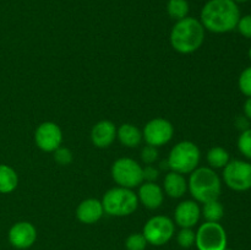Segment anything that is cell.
Returning <instances> with one entry per match:
<instances>
[{
  "instance_id": "obj_29",
  "label": "cell",
  "mask_w": 251,
  "mask_h": 250,
  "mask_svg": "<svg viewBox=\"0 0 251 250\" xmlns=\"http://www.w3.org/2000/svg\"><path fill=\"white\" fill-rule=\"evenodd\" d=\"M158 157V151H157V147L151 146V145H147L146 147L142 149L141 152V158L142 161L146 164H152Z\"/></svg>"
},
{
  "instance_id": "obj_34",
  "label": "cell",
  "mask_w": 251,
  "mask_h": 250,
  "mask_svg": "<svg viewBox=\"0 0 251 250\" xmlns=\"http://www.w3.org/2000/svg\"><path fill=\"white\" fill-rule=\"evenodd\" d=\"M225 250H232V249H227V248H226V249Z\"/></svg>"
},
{
  "instance_id": "obj_22",
  "label": "cell",
  "mask_w": 251,
  "mask_h": 250,
  "mask_svg": "<svg viewBox=\"0 0 251 250\" xmlns=\"http://www.w3.org/2000/svg\"><path fill=\"white\" fill-rule=\"evenodd\" d=\"M168 15L174 20H181L188 17L189 4L186 0H169L167 4Z\"/></svg>"
},
{
  "instance_id": "obj_15",
  "label": "cell",
  "mask_w": 251,
  "mask_h": 250,
  "mask_svg": "<svg viewBox=\"0 0 251 250\" xmlns=\"http://www.w3.org/2000/svg\"><path fill=\"white\" fill-rule=\"evenodd\" d=\"M137 199L141 201L145 207L150 210H156L163 202L164 194L158 184H154L153 181H146L140 186Z\"/></svg>"
},
{
  "instance_id": "obj_26",
  "label": "cell",
  "mask_w": 251,
  "mask_h": 250,
  "mask_svg": "<svg viewBox=\"0 0 251 250\" xmlns=\"http://www.w3.org/2000/svg\"><path fill=\"white\" fill-rule=\"evenodd\" d=\"M238 86H239V90L243 95L247 96V97H251V66L243 70V73L240 74Z\"/></svg>"
},
{
  "instance_id": "obj_32",
  "label": "cell",
  "mask_w": 251,
  "mask_h": 250,
  "mask_svg": "<svg viewBox=\"0 0 251 250\" xmlns=\"http://www.w3.org/2000/svg\"><path fill=\"white\" fill-rule=\"evenodd\" d=\"M233 1L238 4V2H245V1H249V0H233Z\"/></svg>"
},
{
  "instance_id": "obj_21",
  "label": "cell",
  "mask_w": 251,
  "mask_h": 250,
  "mask_svg": "<svg viewBox=\"0 0 251 250\" xmlns=\"http://www.w3.org/2000/svg\"><path fill=\"white\" fill-rule=\"evenodd\" d=\"M202 215L206 222H220L225 215V208L218 200L210 201L203 205Z\"/></svg>"
},
{
  "instance_id": "obj_8",
  "label": "cell",
  "mask_w": 251,
  "mask_h": 250,
  "mask_svg": "<svg viewBox=\"0 0 251 250\" xmlns=\"http://www.w3.org/2000/svg\"><path fill=\"white\" fill-rule=\"evenodd\" d=\"M226 185L234 191H247L251 189V163L240 159L228 162L223 171Z\"/></svg>"
},
{
  "instance_id": "obj_17",
  "label": "cell",
  "mask_w": 251,
  "mask_h": 250,
  "mask_svg": "<svg viewBox=\"0 0 251 250\" xmlns=\"http://www.w3.org/2000/svg\"><path fill=\"white\" fill-rule=\"evenodd\" d=\"M186 189H188V183L183 174L172 171L164 178V191L171 198H181L185 194Z\"/></svg>"
},
{
  "instance_id": "obj_30",
  "label": "cell",
  "mask_w": 251,
  "mask_h": 250,
  "mask_svg": "<svg viewBox=\"0 0 251 250\" xmlns=\"http://www.w3.org/2000/svg\"><path fill=\"white\" fill-rule=\"evenodd\" d=\"M158 178V171L154 167L147 166L144 169V179H147V181H153L154 179Z\"/></svg>"
},
{
  "instance_id": "obj_20",
  "label": "cell",
  "mask_w": 251,
  "mask_h": 250,
  "mask_svg": "<svg viewBox=\"0 0 251 250\" xmlns=\"http://www.w3.org/2000/svg\"><path fill=\"white\" fill-rule=\"evenodd\" d=\"M207 162L212 168H225L229 162V153L223 147H213L207 152Z\"/></svg>"
},
{
  "instance_id": "obj_10",
  "label": "cell",
  "mask_w": 251,
  "mask_h": 250,
  "mask_svg": "<svg viewBox=\"0 0 251 250\" xmlns=\"http://www.w3.org/2000/svg\"><path fill=\"white\" fill-rule=\"evenodd\" d=\"M173 132L174 129L171 122L162 119V118H157V119L150 120L145 125L142 137L147 142V145L159 147L171 141L172 137H173Z\"/></svg>"
},
{
  "instance_id": "obj_31",
  "label": "cell",
  "mask_w": 251,
  "mask_h": 250,
  "mask_svg": "<svg viewBox=\"0 0 251 250\" xmlns=\"http://www.w3.org/2000/svg\"><path fill=\"white\" fill-rule=\"evenodd\" d=\"M244 114L248 119L251 120V97H248V100L244 103Z\"/></svg>"
},
{
  "instance_id": "obj_27",
  "label": "cell",
  "mask_w": 251,
  "mask_h": 250,
  "mask_svg": "<svg viewBox=\"0 0 251 250\" xmlns=\"http://www.w3.org/2000/svg\"><path fill=\"white\" fill-rule=\"evenodd\" d=\"M54 159L56 161V163H59L60 166H68L73 162V153L69 149L65 147H59L54 151Z\"/></svg>"
},
{
  "instance_id": "obj_9",
  "label": "cell",
  "mask_w": 251,
  "mask_h": 250,
  "mask_svg": "<svg viewBox=\"0 0 251 250\" xmlns=\"http://www.w3.org/2000/svg\"><path fill=\"white\" fill-rule=\"evenodd\" d=\"M174 222L167 216H154L150 218L144 227V237L146 238L147 243L152 245H163L168 243L173 238Z\"/></svg>"
},
{
  "instance_id": "obj_11",
  "label": "cell",
  "mask_w": 251,
  "mask_h": 250,
  "mask_svg": "<svg viewBox=\"0 0 251 250\" xmlns=\"http://www.w3.org/2000/svg\"><path fill=\"white\" fill-rule=\"evenodd\" d=\"M36 144L42 151L44 152H54L59 149L63 141V134L61 130L55 123L46 122L42 123L36 130L34 134Z\"/></svg>"
},
{
  "instance_id": "obj_18",
  "label": "cell",
  "mask_w": 251,
  "mask_h": 250,
  "mask_svg": "<svg viewBox=\"0 0 251 250\" xmlns=\"http://www.w3.org/2000/svg\"><path fill=\"white\" fill-rule=\"evenodd\" d=\"M117 137L126 147H137L141 144L142 132L132 124H123L117 130Z\"/></svg>"
},
{
  "instance_id": "obj_14",
  "label": "cell",
  "mask_w": 251,
  "mask_h": 250,
  "mask_svg": "<svg viewBox=\"0 0 251 250\" xmlns=\"http://www.w3.org/2000/svg\"><path fill=\"white\" fill-rule=\"evenodd\" d=\"M117 137V127L109 120L98 122L91 131V140L93 145L100 149L109 147Z\"/></svg>"
},
{
  "instance_id": "obj_7",
  "label": "cell",
  "mask_w": 251,
  "mask_h": 250,
  "mask_svg": "<svg viewBox=\"0 0 251 250\" xmlns=\"http://www.w3.org/2000/svg\"><path fill=\"white\" fill-rule=\"evenodd\" d=\"M195 244L199 250H225L227 233L218 222H205L196 232Z\"/></svg>"
},
{
  "instance_id": "obj_28",
  "label": "cell",
  "mask_w": 251,
  "mask_h": 250,
  "mask_svg": "<svg viewBox=\"0 0 251 250\" xmlns=\"http://www.w3.org/2000/svg\"><path fill=\"white\" fill-rule=\"evenodd\" d=\"M237 28L243 37L251 39V15H245V16L240 17Z\"/></svg>"
},
{
  "instance_id": "obj_33",
  "label": "cell",
  "mask_w": 251,
  "mask_h": 250,
  "mask_svg": "<svg viewBox=\"0 0 251 250\" xmlns=\"http://www.w3.org/2000/svg\"><path fill=\"white\" fill-rule=\"evenodd\" d=\"M249 58H250V60H251V46H250V49H249Z\"/></svg>"
},
{
  "instance_id": "obj_16",
  "label": "cell",
  "mask_w": 251,
  "mask_h": 250,
  "mask_svg": "<svg viewBox=\"0 0 251 250\" xmlns=\"http://www.w3.org/2000/svg\"><path fill=\"white\" fill-rule=\"evenodd\" d=\"M104 210H103L102 201L97 199H87L78 205L76 210V217L80 222L86 225H92L102 218Z\"/></svg>"
},
{
  "instance_id": "obj_24",
  "label": "cell",
  "mask_w": 251,
  "mask_h": 250,
  "mask_svg": "<svg viewBox=\"0 0 251 250\" xmlns=\"http://www.w3.org/2000/svg\"><path fill=\"white\" fill-rule=\"evenodd\" d=\"M238 149L240 153L251 159V129H245L238 139Z\"/></svg>"
},
{
  "instance_id": "obj_12",
  "label": "cell",
  "mask_w": 251,
  "mask_h": 250,
  "mask_svg": "<svg viewBox=\"0 0 251 250\" xmlns=\"http://www.w3.org/2000/svg\"><path fill=\"white\" fill-rule=\"evenodd\" d=\"M37 239V230L32 223L17 222L10 228L9 242L16 249H28Z\"/></svg>"
},
{
  "instance_id": "obj_5",
  "label": "cell",
  "mask_w": 251,
  "mask_h": 250,
  "mask_svg": "<svg viewBox=\"0 0 251 250\" xmlns=\"http://www.w3.org/2000/svg\"><path fill=\"white\" fill-rule=\"evenodd\" d=\"M200 162V150L194 142L181 141L172 149L167 163L168 168L180 174L191 173Z\"/></svg>"
},
{
  "instance_id": "obj_6",
  "label": "cell",
  "mask_w": 251,
  "mask_h": 250,
  "mask_svg": "<svg viewBox=\"0 0 251 250\" xmlns=\"http://www.w3.org/2000/svg\"><path fill=\"white\" fill-rule=\"evenodd\" d=\"M112 176L123 188H136L144 181V168L131 158H119L113 163Z\"/></svg>"
},
{
  "instance_id": "obj_1",
  "label": "cell",
  "mask_w": 251,
  "mask_h": 250,
  "mask_svg": "<svg viewBox=\"0 0 251 250\" xmlns=\"http://www.w3.org/2000/svg\"><path fill=\"white\" fill-rule=\"evenodd\" d=\"M240 10L233 0H210L201 11L203 28L213 33H226L237 28Z\"/></svg>"
},
{
  "instance_id": "obj_19",
  "label": "cell",
  "mask_w": 251,
  "mask_h": 250,
  "mask_svg": "<svg viewBox=\"0 0 251 250\" xmlns=\"http://www.w3.org/2000/svg\"><path fill=\"white\" fill-rule=\"evenodd\" d=\"M17 184H19V178L16 172L6 164H0V193H11L16 189Z\"/></svg>"
},
{
  "instance_id": "obj_4",
  "label": "cell",
  "mask_w": 251,
  "mask_h": 250,
  "mask_svg": "<svg viewBox=\"0 0 251 250\" xmlns=\"http://www.w3.org/2000/svg\"><path fill=\"white\" fill-rule=\"evenodd\" d=\"M102 205L104 212L109 216L123 217L135 212L139 205V199L131 189L118 186L110 189L104 194Z\"/></svg>"
},
{
  "instance_id": "obj_2",
  "label": "cell",
  "mask_w": 251,
  "mask_h": 250,
  "mask_svg": "<svg viewBox=\"0 0 251 250\" xmlns=\"http://www.w3.org/2000/svg\"><path fill=\"white\" fill-rule=\"evenodd\" d=\"M205 39V28L199 20L184 17L174 25L171 32V44L178 53L190 54L198 50Z\"/></svg>"
},
{
  "instance_id": "obj_3",
  "label": "cell",
  "mask_w": 251,
  "mask_h": 250,
  "mask_svg": "<svg viewBox=\"0 0 251 250\" xmlns=\"http://www.w3.org/2000/svg\"><path fill=\"white\" fill-rule=\"evenodd\" d=\"M188 186L193 198L202 203L218 200L222 191L221 178L212 168L207 167L191 172Z\"/></svg>"
},
{
  "instance_id": "obj_25",
  "label": "cell",
  "mask_w": 251,
  "mask_h": 250,
  "mask_svg": "<svg viewBox=\"0 0 251 250\" xmlns=\"http://www.w3.org/2000/svg\"><path fill=\"white\" fill-rule=\"evenodd\" d=\"M196 239V233L194 232L191 228H181L180 232L176 235V240H178V244L180 245L181 248H191L194 244H195Z\"/></svg>"
},
{
  "instance_id": "obj_13",
  "label": "cell",
  "mask_w": 251,
  "mask_h": 250,
  "mask_svg": "<svg viewBox=\"0 0 251 250\" xmlns=\"http://www.w3.org/2000/svg\"><path fill=\"white\" fill-rule=\"evenodd\" d=\"M201 210L195 201H183L176 206L174 211L176 223L181 228H191L199 222Z\"/></svg>"
},
{
  "instance_id": "obj_23",
  "label": "cell",
  "mask_w": 251,
  "mask_h": 250,
  "mask_svg": "<svg viewBox=\"0 0 251 250\" xmlns=\"http://www.w3.org/2000/svg\"><path fill=\"white\" fill-rule=\"evenodd\" d=\"M147 247V240L141 233H132L125 240V248L127 250H145Z\"/></svg>"
}]
</instances>
